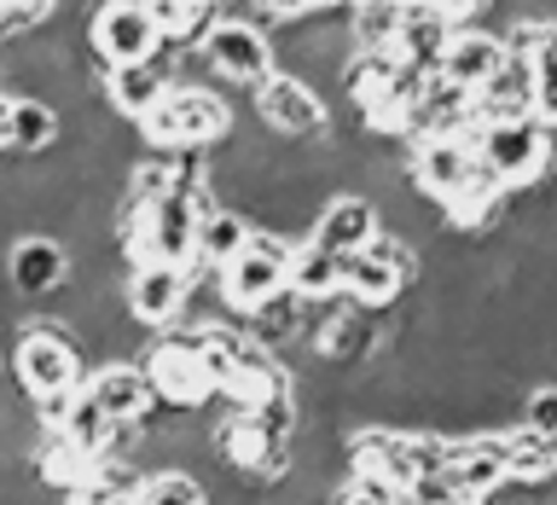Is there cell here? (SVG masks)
<instances>
[{
  "instance_id": "obj_1",
  "label": "cell",
  "mask_w": 557,
  "mask_h": 505,
  "mask_svg": "<svg viewBox=\"0 0 557 505\" xmlns=\"http://www.w3.org/2000/svg\"><path fill=\"white\" fill-rule=\"evenodd\" d=\"M348 477H377L395 494H412L424 477H442L447 430L424 424H355L348 430Z\"/></svg>"
},
{
  "instance_id": "obj_2",
  "label": "cell",
  "mask_w": 557,
  "mask_h": 505,
  "mask_svg": "<svg viewBox=\"0 0 557 505\" xmlns=\"http://www.w3.org/2000/svg\"><path fill=\"white\" fill-rule=\"evenodd\" d=\"M12 378H17V395H24L29 407L47 401V395L82 390L87 383V355H82V337L70 331V320H59V313H35V320L17 325Z\"/></svg>"
},
{
  "instance_id": "obj_3",
  "label": "cell",
  "mask_w": 557,
  "mask_h": 505,
  "mask_svg": "<svg viewBox=\"0 0 557 505\" xmlns=\"http://www.w3.org/2000/svg\"><path fill=\"white\" fill-rule=\"evenodd\" d=\"M233 128H238L233 104H226L209 82H174L134 134L146 139L151 151H215Z\"/></svg>"
},
{
  "instance_id": "obj_4",
  "label": "cell",
  "mask_w": 557,
  "mask_h": 505,
  "mask_svg": "<svg viewBox=\"0 0 557 505\" xmlns=\"http://www.w3.org/2000/svg\"><path fill=\"white\" fill-rule=\"evenodd\" d=\"M139 366H146L151 390L163 407L174 412H203L209 401H215V366H209V348L198 331H157V337L139 343Z\"/></svg>"
},
{
  "instance_id": "obj_5",
  "label": "cell",
  "mask_w": 557,
  "mask_h": 505,
  "mask_svg": "<svg viewBox=\"0 0 557 505\" xmlns=\"http://www.w3.org/2000/svg\"><path fill=\"white\" fill-rule=\"evenodd\" d=\"M424 273V256H418V244H407L400 233H377L366 250L343 256V296L366 313H395L407 303L412 279Z\"/></svg>"
},
{
  "instance_id": "obj_6",
  "label": "cell",
  "mask_w": 557,
  "mask_h": 505,
  "mask_svg": "<svg viewBox=\"0 0 557 505\" xmlns=\"http://www.w3.org/2000/svg\"><path fill=\"white\" fill-rule=\"evenodd\" d=\"M290 256H296L290 238L261 233L256 226V238L215 273V303L233 313V320H250L256 308H268L273 296L290 291Z\"/></svg>"
},
{
  "instance_id": "obj_7",
  "label": "cell",
  "mask_w": 557,
  "mask_h": 505,
  "mask_svg": "<svg viewBox=\"0 0 557 505\" xmlns=\"http://www.w3.org/2000/svg\"><path fill=\"white\" fill-rule=\"evenodd\" d=\"M470 151H476L482 163L499 174L505 192H534V186L557 181V134H552L540 116L476 128V139H470Z\"/></svg>"
},
{
  "instance_id": "obj_8",
  "label": "cell",
  "mask_w": 557,
  "mask_h": 505,
  "mask_svg": "<svg viewBox=\"0 0 557 505\" xmlns=\"http://www.w3.org/2000/svg\"><path fill=\"white\" fill-rule=\"evenodd\" d=\"M163 24L146 0H87V52L104 70L122 64H151L163 52Z\"/></svg>"
},
{
  "instance_id": "obj_9",
  "label": "cell",
  "mask_w": 557,
  "mask_h": 505,
  "mask_svg": "<svg viewBox=\"0 0 557 505\" xmlns=\"http://www.w3.org/2000/svg\"><path fill=\"white\" fill-rule=\"evenodd\" d=\"M250 116L278 139V146H308V139L331 134L325 94H320V87H308L302 76H290V70H273L268 82L250 87Z\"/></svg>"
},
{
  "instance_id": "obj_10",
  "label": "cell",
  "mask_w": 557,
  "mask_h": 505,
  "mask_svg": "<svg viewBox=\"0 0 557 505\" xmlns=\"http://www.w3.org/2000/svg\"><path fill=\"white\" fill-rule=\"evenodd\" d=\"M198 59H203L209 76H221V82H233V87H256V82H268L273 70H278V47H273V35L261 29L256 17L221 12L215 24L203 29Z\"/></svg>"
},
{
  "instance_id": "obj_11",
  "label": "cell",
  "mask_w": 557,
  "mask_h": 505,
  "mask_svg": "<svg viewBox=\"0 0 557 505\" xmlns=\"http://www.w3.org/2000/svg\"><path fill=\"white\" fill-rule=\"evenodd\" d=\"M191 291H198V273L191 268H169V261H139V268L122 273V308H128L134 325L174 331L181 313L191 308Z\"/></svg>"
},
{
  "instance_id": "obj_12",
  "label": "cell",
  "mask_w": 557,
  "mask_h": 505,
  "mask_svg": "<svg viewBox=\"0 0 557 505\" xmlns=\"http://www.w3.org/2000/svg\"><path fill=\"white\" fill-rule=\"evenodd\" d=\"M70 273H76V256H70L64 238H52V233H17L12 238V250H7V291L24 308H47L52 296L70 285Z\"/></svg>"
},
{
  "instance_id": "obj_13",
  "label": "cell",
  "mask_w": 557,
  "mask_h": 505,
  "mask_svg": "<svg viewBox=\"0 0 557 505\" xmlns=\"http://www.w3.org/2000/svg\"><path fill=\"white\" fill-rule=\"evenodd\" d=\"M442 477L459 488L465 500L487 505L511 488V465H505V424L499 430H447V465Z\"/></svg>"
},
{
  "instance_id": "obj_14",
  "label": "cell",
  "mask_w": 557,
  "mask_h": 505,
  "mask_svg": "<svg viewBox=\"0 0 557 505\" xmlns=\"http://www.w3.org/2000/svg\"><path fill=\"white\" fill-rule=\"evenodd\" d=\"M400 169L418 198L447 209L476 174V151H470V139H412V146H400Z\"/></svg>"
},
{
  "instance_id": "obj_15",
  "label": "cell",
  "mask_w": 557,
  "mask_h": 505,
  "mask_svg": "<svg viewBox=\"0 0 557 505\" xmlns=\"http://www.w3.org/2000/svg\"><path fill=\"white\" fill-rule=\"evenodd\" d=\"M511 64V52H505V35L499 29H482V24H459L453 29V41L442 52V70L435 76L465 87V94H482L487 82L499 76V70Z\"/></svg>"
},
{
  "instance_id": "obj_16",
  "label": "cell",
  "mask_w": 557,
  "mask_h": 505,
  "mask_svg": "<svg viewBox=\"0 0 557 505\" xmlns=\"http://www.w3.org/2000/svg\"><path fill=\"white\" fill-rule=\"evenodd\" d=\"M87 395H94L116 424H146V418L157 412V390H151V378H146V366H139V360H99V366H87Z\"/></svg>"
},
{
  "instance_id": "obj_17",
  "label": "cell",
  "mask_w": 557,
  "mask_h": 505,
  "mask_svg": "<svg viewBox=\"0 0 557 505\" xmlns=\"http://www.w3.org/2000/svg\"><path fill=\"white\" fill-rule=\"evenodd\" d=\"M377 233H383L377 204L366 198V192H355V186L331 192L325 209H320V221H313V244H320V250H331V256H355V250H366Z\"/></svg>"
},
{
  "instance_id": "obj_18",
  "label": "cell",
  "mask_w": 557,
  "mask_h": 505,
  "mask_svg": "<svg viewBox=\"0 0 557 505\" xmlns=\"http://www.w3.org/2000/svg\"><path fill=\"white\" fill-rule=\"evenodd\" d=\"M505 465H511V488L552 494L557 488V435H540L529 424H505Z\"/></svg>"
},
{
  "instance_id": "obj_19",
  "label": "cell",
  "mask_w": 557,
  "mask_h": 505,
  "mask_svg": "<svg viewBox=\"0 0 557 505\" xmlns=\"http://www.w3.org/2000/svg\"><path fill=\"white\" fill-rule=\"evenodd\" d=\"M64 139V111L35 94H12V157L17 163H47Z\"/></svg>"
},
{
  "instance_id": "obj_20",
  "label": "cell",
  "mask_w": 557,
  "mask_h": 505,
  "mask_svg": "<svg viewBox=\"0 0 557 505\" xmlns=\"http://www.w3.org/2000/svg\"><path fill=\"white\" fill-rule=\"evenodd\" d=\"M453 17H442L435 7H424V0H412L407 7V24H400V41H395V59L400 64H412V70H442V52H447V41H453Z\"/></svg>"
},
{
  "instance_id": "obj_21",
  "label": "cell",
  "mask_w": 557,
  "mask_h": 505,
  "mask_svg": "<svg viewBox=\"0 0 557 505\" xmlns=\"http://www.w3.org/2000/svg\"><path fill=\"white\" fill-rule=\"evenodd\" d=\"M522 116H534V70L522 59H511L476 94V122H482V128H494V122H522Z\"/></svg>"
},
{
  "instance_id": "obj_22",
  "label": "cell",
  "mask_w": 557,
  "mask_h": 505,
  "mask_svg": "<svg viewBox=\"0 0 557 505\" xmlns=\"http://www.w3.org/2000/svg\"><path fill=\"white\" fill-rule=\"evenodd\" d=\"M250 238H256V221L244 215L238 204H215V209L203 215V226H198V261H191V268L221 273L226 261H233Z\"/></svg>"
},
{
  "instance_id": "obj_23",
  "label": "cell",
  "mask_w": 557,
  "mask_h": 505,
  "mask_svg": "<svg viewBox=\"0 0 557 505\" xmlns=\"http://www.w3.org/2000/svg\"><path fill=\"white\" fill-rule=\"evenodd\" d=\"M59 435H64V442H76L82 453H94V459L104 465V459H111V447H116V435H122V424H116V418L99 407L94 395H87V383H82V390L64 401Z\"/></svg>"
},
{
  "instance_id": "obj_24",
  "label": "cell",
  "mask_w": 557,
  "mask_h": 505,
  "mask_svg": "<svg viewBox=\"0 0 557 505\" xmlns=\"http://www.w3.org/2000/svg\"><path fill=\"white\" fill-rule=\"evenodd\" d=\"M343 24H348L355 52H395L400 24H407V0H355L343 12Z\"/></svg>"
},
{
  "instance_id": "obj_25",
  "label": "cell",
  "mask_w": 557,
  "mask_h": 505,
  "mask_svg": "<svg viewBox=\"0 0 557 505\" xmlns=\"http://www.w3.org/2000/svg\"><path fill=\"white\" fill-rule=\"evenodd\" d=\"M290 291L302 296V303H331V296H343V256L320 250V244H296L290 256Z\"/></svg>"
},
{
  "instance_id": "obj_26",
  "label": "cell",
  "mask_w": 557,
  "mask_h": 505,
  "mask_svg": "<svg viewBox=\"0 0 557 505\" xmlns=\"http://www.w3.org/2000/svg\"><path fill=\"white\" fill-rule=\"evenodd\" d=\"M139 505H209V488H203L198 470L163 465V470H146V482H139Z\"/></svg>"
},
{
  "instance_id": "obj_27",
  "label": "cell",
  "mask_w": 557,
  "mask_h": 505,
  "mask_svg": "<svg viewBox=\"0 0 557 505\" xmlns=\"http://www.w3.org/2000/svg\"><path fill=\"white\" fill-rule=\"evenodd\" d=\"M517 424H529V430H540V435H557V378H540V383H529V390H522Z\"/></svg>"
},
{
  "instance_id": "obj_28",
  "label": "cell",
  "mask_w": 557,
  "mask_h": 505,
  "mask_svg": "<svg viewBox=\"0 0 557 505\" xmlns=\"http://www.w3.org/2000/svg\"><path fill=\"white\" fill-rule=\"evenodd\" d=\"M407 494H395L389 482L377 477H343L337 488H331V505H400Z\"/></svg>"
},
{
  "instance_id": "obj_29",
  "label": "cell",
  "mask_w": 557,
  "mask_h": 505,
  "mask_svg": "<svg viewBox=\"0 0 557 505\" xmlns=\"http://www.w3.org/2000/svg\"><path fill=\"white\" fill-rule=\"evenodd\" d=\"M424 7H435L442 17H453V24H470V17H476L487 0H424Z\"/></svg>"
},
{
  "instance_id": "obj_30",
  "label": "cell",
  "mask_w": 557,
  "mask_h": 505,
  "mask_svg": "<svg viewBox=\"0 0 557 505\" xmlns=\"http://www.w3.org/2000/svg\"><path fill=\"white\" fill-rule=\"evenodd\" d=\"M0 151H12V94H0Z\"/></svg>"
},
{
  "instance_id": "obj_31",
  "label": "cell",
  "mask_w": 557,
  "mask_h": 505,
  "mask_svg": "<svg viewBox=\"0 0 557 505\" xmlns=\"http://www.w3.org/2000/svg\"><path fill=\"white\" fill-rule=\"evenodd\" d=\"M198 7H221V0H198Z\"/></svg>"
},
{
  "instance_id": "obj_32",
  "label": "cell",
  "mask_w": 557,
  "mask_h": 505,
  "mask_svg": "<svg viewBox=\"0 0 557 505\" xmlns=\"http://www.w3.org/2000/svg\"><path fill=\"white\" fill-rule=\"evenodd\" d=\"M0 12H7V0H0Z\"/></svg>"
},
{
  "instance_id": "obj_33",
  "label": "cell",
  "mask_w": 557,
  "mask_h": 505,
  "mask_svg": "<svg viewBox=\"0 0 557 505\" xmlns=\"http://www.w3.org/2000/svg\"><path fill=\"white\" fill-rule=\"evenodd\" d=\"M400 505H412V500H400Z\"/></svg>"
}]
</instances>
